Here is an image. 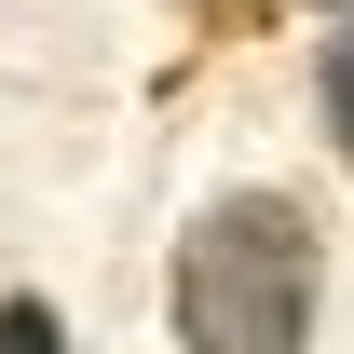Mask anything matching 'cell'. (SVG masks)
Here are the masks:
<instances>
[{
    "label": "cell",
    "instance_id": "cell-1",
    "mask_svg": "<svg viewBox=\"0 0 354 354\" xmlns=\"http://www.w3.org/2000/svg\"><path fill=\"white\" fill-rule=\"evenodd\" d=\"M313 286H327V245L300 191H218L164 259L177 354H313Z\"/></svg>",
    "mask_w": 354,
    "mask_h": 354
},
{
    "label": "cell",
    "instance_id": "cell-2",
    "mask_svg": "<svg viewBox=\"0 0 354 354\" xmlns=\"http://www.w3.org/2000/svg\"><path fill=\"white\" fill-rule=\"evenodd\" d=\"M327 136H341V164H354V0H341V41H327Z\"/></svg>",
    "mask_w": 354,
    "mask_h": 354
},
{
    "label": "cell",
    "instance_id": "cell-3",
    "mask_svg": "<svg viewBox=\"0 0 354 354\" xmlns=\"http://www.w3.org/2000/svg\"><path fill=\"white\" fill-rule=\"evenodd\" d=\"M0 354H68V327H55V300H0Z\"/></svg>",
    "mask_w": 354,
    "mask_h": 354
},
{
    "label": "cell",
    "instance_id": "cell-4",
    "mask_svg": "<svg viewBox=\"0 0 354 354\" xmlns=\"http://www.w3.org/2000/svg\"><path fill=\"white\" fill-rule=\"evenodd\" d=\"M313 14H341V0H313Z\"/></svg>",
    "mask_w": 354,
    "mask_h": 354
}]
</instances>
